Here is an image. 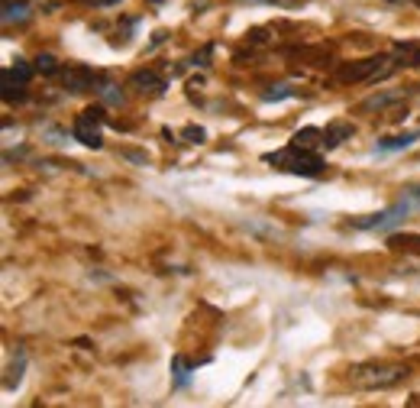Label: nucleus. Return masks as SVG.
I'll return each mask as SVG.
<instances>
[{
    "instance_id": "1",
    "label": "nucleus",
    "mask_w": 420,
    "mask_h": 408,
    "mask_svg": "<svg viewBox=\"0 0 420 408\" xmlns=\"http://www.w3.org/2000/svg\"><path fill=\"white\" fill-rule=\"evenodd\" d=\"M265 162H272V165H278V169L291 175H304V178H314V175L324 172V159L314 156L311 150H297V146H288L282 152H269Z\"/></svg>"
},
{
    "instance_id": "2",
    "label": "nucleus",
    "mask_w": 420,
    "mask_h": 408,
    "mask_svg": "<svg viewBox=\"0 0 420 408\" xmlns=\"http://www.w3.org/2000/svg\"><path fill=\"white\" fill-rule=\"evenodd\" d=\"M410 214H414V207H410V204L401 198L398 204H391L388 211H381V214H368V217H359V221H353V227H359V230H391V227L404 224Z\"/></svg>"
},
{
    "instance_id": "3",
    "label": "nucleus",
    "mask_w": 420,
    "mask_h": 408,
    "mask_svg": "<svg viewBox=\"0 0 420 408\" xmlns=\"http://www.w3.org/2000/svg\"><path fill=\"white\" fill-rule=\"evenodd\" d=\"M101 120H104V110L101 108H87L74 123V140L84 143L87 150H101L104 146V136H101Z\"/></svg>"
},
{
    "instance_id": "4",
    "label": "nucleus",
    "mask_w": 420,
    "mask_h": 408,
    "mask_svg": "<svg viewBox=\"0 0 420 408\" xmlns=\"http://www.w3.org/2000/svg\"><path fill=\"white\" fill-rule=\"evenodd\" d=\"M395 68V59H366L356 65H343L339 68V81H362V78H385Z\"/></svg>"
},
{
    "instance_id": "5",
    "label": "nucleus",
    "mask_w": 420,
    "mask_h": 408,
    "mask_svg": "<svg viewBox=\"0 0 420 408\" xmlns=\"http://www.w3.org/2000/svg\"><path fill=\"white\" fill-rule=\"evenodd\" d=\"M404 373H408V369H401V366H362V369H356L353 379L366 389H388V386H395Z\"/></svg>"
},
{
    "instance_id": "6",
    "label": "nucleus",
    "mask_w": 420,
    "mask_h": 408,
    "mask_svg": "<svg viewBox=\"0 0 420 408\" xmlns=\"http://www.w3.org/2000/svg\"><path fill=\"white\" fill-rule=\"evenodd\" d=\"M129 88H136V91H152V94H162L165 91V81L156 75V72H136V75L129 78Z\"/></svg>"
},
{
    "instance_id": "7",
    "label": "nucleus",
    "mask_w": 420,
    "mask_h": 408,
    "mask_svg": "<svg viewBox=\"0 0 420 408\" xmlns=\"http://www.w3.org/2000/svg\"><path fill=\"white\" fill-rule=\"evenodd\" d=\"M94 85V72L91 68H68L65 72V88L68 91H87Z\"/></svg>"
},
{
    "instance_id": "8",
    "label": "nucleus",
    "mask_w": 420,
    "mask_h": 408,
    "mask_svg": "<svg viewBox=\"0 0 420 408\" xmlns=\"http://www.w3.org/2000/svg\"><path fill=\"white\" fill-rule=\"evenodd\" d=\"M353 136V123H346V120H339V123H330V127L324 130V146L326 150H336L343 140H349Z\"/></svg>"
},
{
    "instance_id": "9",
    "label": "nucleus",
    "mask_w": 420,
    "mask_h": 408,
    "mask_svg": "<svg viewBox=\"0 0 420 408\" xmlns=\"http://www.w3.org/2000/svg\"><path fill=\"white\" fill-rule=\"evenodd\" d=\"M291 146H297V150H314V146H324V130H317V127L297 130V133L291 136Z\"/></svg>"
},
{
    "instance_id": "10",
    "label": "nucleus",
    "mask_w": 420,
    "mask_h": 408,
    "mask_svg": "<svg viewBox=\"0 0 420 408\" xmlns=\"http://www.w3.org/2000/svg\"><path fill=\"white\" fill-rule=\"evenodd\" d=\"M23 369H26V354L20 350V354L13 356V363L7 366V376H3V389H7V392H13V389L23 382Z\"/></svg>"
},
{
    "instance_id": "11",
    "label": "nucleus",
    "mask_w": 420,
    "mask_h": 408,
    "mask_svg": "<svg viewBox=\"0 0 420 408\" xmlns=\"http://www.w3.org/2000/svg\"><path fill=\"white\" fill-rule=\"evenodd\" d=\"M30 20V3L26 0H7L3 3V23H26Z\"/></svg>"
},
{
    "instance_id": "12",
    "label": "nucleus",
    "mask_w": 420,
    "mask_h": 408,
    "mask_svg": "<svg viewBox=\"0 0 420 408\" xmlns=\"http://www.w3.org/2000/svg\"><path fill=\"white\" fill-rule=\"evenodd\" d=\"M414 140H417V133H401V136H388V140H378V150L398 152V150H408V146H414Z\"/></svg>"
},
{
    "instance_id": "13",
    "label": "nucleus",
    "mask_w": 420,
    "mask_h": 408,
    "mask_svg": "<svg viewBox=\"0 0 420 408\" xmlns=\"http://www.w3.org/2000/svg\"><path fill=\"white\" fill-rule=\"evenodd\" d=\"M20 97H23V81L7 68L3 72V101H20Z\"/></svg>"
},
{
    "instance_id": "14",
    "label": "nucleus",
    "mask_w": 420,
    "mask_h": 408,
    "mask_svg": "<svg viewBox=\"0 0 420 408\" xmlns=\"http://www.w3.org/2000/svg\"><path fill=\"white\" fill-rule=\"evenodd\" d=\"M171 373H175V386L178 389H185L191 382V363L185 356H175V360H171Z\"/></svg>"
},
{
    "instance_id": "15",
    "label": "nucleus",
    "mask_w": 420,
    "mask_h": 408,
    "mask_svg": "<svg viewBox=\"0 0 420 408\" xmlns=\"http://www.w3.org/2000/svg\"><path fill=\"white\" fill-rule=\"evenodd\" d=\"M288 97H294V88L291 85H272L269 91H262V101H288Z\"/></svg>"
},
{
    "instance_id": "16",
    "label": "nucleus",
    "mask_w": 420,
    "mask_h": 408,
    "mask_svg": "<svg viewBox=\"0 0 420 408\" xmlns=\"http://www.w3.org/2000/svg\"><path fill=\"white\" fill-rule=\"evenodd\" d=\"M36 72H42V75H55L59 72V59L49 52H39L36 55Z\"/></svg>"
},
{
    "instance_id": "17",
    "label": "nucleus",
    "mask_w": 420,
    "mask_h": 408,
    "mask_svg": "<svg viewBox=\"0 0 420 408\" xmlns=\"http://www.w3.org/2000/svg\"><path fill=\"white\" fill-rule=\"evenodd\" d=\"M401 198H404L414 211H420V185H404V188H401Z\"/></svg>"
},
{
    "instance_id": "18",
    "label": "nucleus",
    "mask_w": 420,
    "mask_h": 408,
    "mask_svg": "<svg viewBox=\"0 0 420 408\" xmlns=\"http://www.w3.org/2000/svg\"><path fill=\"white\" fill-rule=\"evenodd\" d=\"M10 72H13V75H17V78H20L23 85H26V81H30V78H32V68H30V65H26V59H13Z\"/></svg>"
},
{
    "instance_id": "19",
    "label": "nucleus",
    "mask_w": 420,
    "mask_h": 408,
    "mask_svg": "<svg viewBox=\"0 0 420 408\" xmlns=\"http://www.w3.org/2000/svg\"><path fill=\"white\" fill-rule=\"evenodd\" d=\"M101 91V97H104L107 104H123V91L116 85H104V88H97Z\"/></svg>"
},
{
    "instance_id": "20",
    "label": "nucleus",
    "mask_w": 420,
    "mask_h": 408,
    "mask_svg": "<svg viewBox=\"0 0 420 408\" xmlns=\"http://www.w3.org/2000/svg\"><path fill=\"white\" fill-rule=\"evenodd\" d=\"M391 101H395V94H375V97H368L366 104H362V110H378V108H388Z\"/></svg>"
},
{
    "instance_id": "21",
    "label": "nucleus",
    "mask_w": 420,
    "mask_h": 408,
    "mask_svg": "<svg viewBox=\"0 0 420 408\" xmlns=\"http://www.w3.org/2000/svg\"><path fill=\"white\" fill-rule=\"evenodd\" d=\"M185 140L188 143H204L207 140V133H204V127H185Z\"/></svg>"
},
{
    "instance_id": "22",
    "label": "nucleus",
    "mask_w": 420,
    "mask_h": 408,
    "mask_svg": "<svg viewBox=\"0 0 420 408\" xmlns=\"http://www.w3.org/2000/svg\"><path fill=\"white\" fill-rule=\"evenodd\" d=\"M123 156L129 162H139V165H146V152H136V150H123Z\"/></svg>"
},
{
    "instance_id": "23",
    "label": "nucleus",
    "mask_w": 420,
    "mask_h": 408,
    "mask_svg": "<svg viewBox=\"0 0 420 408\" xmlns=\"http://www.w3.org/2000/svg\"><path fill=\"white\" fill-rule=\"evenodd\" d=\"M45 136H52L49 143H65V133H59V130H45Z\"/></svg>"
},
{
    "instance_id": "24",
    "label": "nucleus",
    "mask_w": 420,
    "mask_h": 408,
    "mask_svg": "<svg viewBox=\"0 0 420 408\" xmlns=\"http://www.w3.org/2000/svg\"><path fill=\"white\" fill-rule=\"evenodd\" d=\"M207 59H210V49H204L200 55H194V65H207Z\"/></svg>"
}]
</instances>
